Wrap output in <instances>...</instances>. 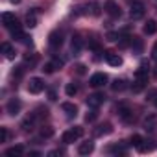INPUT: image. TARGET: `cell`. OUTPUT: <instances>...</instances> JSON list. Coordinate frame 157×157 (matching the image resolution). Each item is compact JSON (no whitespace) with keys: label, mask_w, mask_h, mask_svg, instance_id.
<instances>
[{"label":"cell","mask_w":157,"mask_h":157,"mask_svg":"<svg viewBox=\"0 0 157 157\" xmlns=\"http://www.w3.org/2000/svg\"><path fill=\"white\" fill-rule=\"evenodd\" d=\"M76 72L83 76V74L87 72V67H85V65H82V63H80V65H76Z\"/></svg>","instance_id":"e575fe53"},{"label":"cell","mask_w":157,"mask_h":157,"mask_svg":"<svg viewBox=\"0 0 157 157\" xmlns=\"http://www.w3.org/2000/svg\"><path fill=\"white\" fill-rule=\"evenodd\" d=\"M61 109L67 113V117H68V118H72V117H76V115H78V107H76L74 104H70V102H65V104L61 105Z\"/></svg>","instance_id":"2e32d148"},{"label":"cell","mask_w":157,"mask_h":157,"mask_svg":"<svg viewBox=\"0 0 157 157\" xmlns=\"http://www.w3.org/2000/svg\"><path fill=\"white\" fill-rule=\"evenodd\" d=\"M118 37H120V35H117V33H109V35H107V39H109V41H117Z\"/></svg>","instance_id":"8d00e7d4"},{"label":"cell","mask_w":157,"mask_h":157,"mask_svg":"<svg viewBox=\"0 0 157 157\" xmlns=\"http://www.w3.org/2000/svg\"><path fill=\"white\" fill-rule=\"evenodd\" d=\"M56 68H57V67H56V63H54V61H52V63H46V65H44V68H43V70H44V72H46V74H52V72H54V70H56Z\"/></svg>","instance_id":"4dcf8cb0"},{"label":"cell","mask_w":157,"mask_h":157,"mask_svg":"<svg viewBox=\"0 0 157 157\" xmlns=\"http://www.w3.org/2000/svg\"><path fill=\"white\" fill-rule=\"evenodd\" d=\"M35 122H37V115L32 113L30 117H26V118L22 120V126H21V128H22L24 131H32V129L35 128Z\"/></svg>","instance_id":"8fae6325"},{"label":"cell","mask_w":157,"mask_h":157,"mask_svg":"<svg viewBox=\"0 0 157 157\" xmlns=\"http://www.w3.org/2000/svg\"><path fill=\"white\" fill-rule=\"evenodd\" d=\"M22 153H24V146H22V144L11 146V148L6 150V155H8V157H19V155H22Z\"/></svg>","instance_id":"e0dca14e"},{"label":"cell","mask_w":157,"mask_h":157,"mask_svg":"<svg viewBox=\"0 0 157 157\" xmlns=\"http://www.w3.org/2000/svg\"><path fill=\"white\" fill-rule=\"evenodd\" d=\"M111 124H102V126H98L96 129H94V135L96 137H102V135H107V133H111Z\"/></svg>","instance_id":"d6986e66"},{"label":"cell","mask_w":157,"mask_h":157,"mask_svg":"<svg viewBox=\"0 0 157 157\" xmlns=\"http://www.w3.org/2000/svg\"><path fill=\"white\" fill-rule=\"evenodd\" d=\"M146 13V6L142 2H133L131 4V10H129V17L131 21H140Z\"/></svg>","instance_id":"3957f363"},{"label":"cell","mask_w":157,"mask_h":157,"mask_svg":"<svg viewBox=\"0 0 157 157\" xmlns=\"http://www.w3.org/2000/svg\"><path fill=\"white\" fill-rule=\"evenodd\" d=\"M26 26L28 28H35L37 26V15H35V11H32V13L26 15Z\"/></svg>","instance_id":"7402d4cb"},{"label":"cell","mask_w":157,"mask_h":157,"mask_svg":"<svg viewBox=\"0 0 157 157\" xmlns=\"http://www.w3.org/2000/svg\"><path fill=\"white\" fill-rule=\"evenodd\" d=\"M151 57H153V59L157 61V43L153 44V50H151Z\"/></svg>","instance_id":"d590c367"},{"label":"cell","mask_w":157,"mask_h":157,"mask_svg":"<svg viewBox=\"0 0 157 157\" xmlns=\"http://www.w3.org/2000/svg\"><path fill=\"white\" fill-rule=\"evenodd\" d=\"M82 137H83V128L82 126H74L72 129L63 133V142L65 144H72V142H76L78 139H82Z\"/></svg>","instance_id":"7a4b0ae2"},{"label":"cell","mask_w":157,"mask_h":157,"mask_svg":"<svg viewBox=\"0 0 157 157\" xmlns=\"http://www.w3.org/2000/svg\"><path fill=\"white\" fill-rule=\"evenodd\" d=\"M35 115H37V118H46V117H48V109H46V107H39Z\"/></svg>","instance_id":"1f68e13d"},{"label":"cell","mask_w":157,"mask_h":157,"mask_svg":"<svg viewBox=\"0 0 157 157\" xmlns=\"http://www.w3.org/2000/svg\"><path fill=\"white\" fill-rule=\"evenodd\" d=\"M61 153H63V151H59V150H54V151H50L48 155H50V157H54V155H61Z\"/></svg>","instance_id":"f35d334b"},{"label":"cell","mask_w":157,"mask_h":157,"mask_svg":"<svg viewBox=\"0 0 157 157\" xmlns=\"http://www.w3.org/2000/svg\"><path fill=\"white\" fill-rule=\"evenodd\" d=\"M22 74H24V67H17V70H13V78H15V80H21Z\"/></svg>","instance_id":"d6a6232c"},{"label":"cell","mask_w":157,"mask_h":157,"mask_svg":"<svg viewBox=\"0 0 157 157\" xmlns=\"http://www.w3.org/2000/svg\"><path fill=\"white\" fill-rule=\"evenodd\" d=\"M52 135H54V129H52L50 126H44V128L41 129V137H43V139H50Z\"/></svg>","instance_id":"83f0119b"},{"label":"cell","mask_w":157,"mask_h":157,"mask_svg":"<svg viewBox=\"0 0 157 157\" xmlns=\"http://www.w3.org/2000/svg\"><path fill=\"white\" fill-rule=\"evenodd\" d=\"M8 137H10L8 128H0V142H8Z\"/></svg>","instance_id":"f1b7e54d"},{"label":"cell","mask_w":157,"mask_h":157,"mask_svg":"<svg viewBox=\"0 0 157 157\" xmlns=\"http://www.w3.org/2000/svg\"><path fill=\"white\" fill-rule=\"evenodd\" d=\"M43 89H44V82L41 78H32L30 83H28V91L32 94H39V93H43Z\"/></svg>","instance_id":"5b68a950"},{"label":"cell","mask_w":157,"mask_h":157,"mask_svg":"<svg viewBox=\"0 0 157 157\" xmlns=\"http://www.w3.org/2000/svg\"><path fill=\"white\" fill-rule=\"evenodd\" d=\"M151 148H153V144H151L150 140H142V144H140V146H139L137 150H139L140 153H146V151H150Z\"/></svg>","instance_id":"4316f807"},{"label":"cell","mask_w":157,"mask_h":157,"mask_svg":"<svg viewBox=\"0 0 157 157\" xmlns=\"http://www.w3.org/2000/svg\"><path fill=\"white\" fill-rule=\"evenodd\" d=\"M65 93H67V96H74L76 93H78V85L72 82V83H67V87H65Z\"/></svg>","instance_id":"cb8c5ba5"},{"label":"cell","mask_w":157,"mask_h":157,"mask_svg":"<svg viewBox=\"0 0 157 157\" xmlns=\"http://www.w3.org/2000/svg\"><path fill=\"white\" fill-rule=\"evenodd\" d=\"M39 61V56L37 54H26L24 56V63H28V65H35Z\"/></svg>","instance_id":"484cf974"},{"label":"cell","mask_w":157,"mask_h":157,"mask_svg":"<svg viewBox=\"0 0 157 157\" xmlns=\"http://www.w3.org/2000/svg\"><path fill=\"white\" fill-rule=\"evenodd\" d=\"M104 10H105V11H107V15H111L113 19H118V17H120V13H122V11H120V8H118V4L115 2V0H107V2L104 4Z\"/></svg>","instance_id":"8992f818"},{"label":"cell","mask_w":157,"mask_h":157,"mask_svg":"<svg viewBox=\"0 0 157 157\" xmlns=\"http://www.w3.org/2000/svg\"><path fill=\"white\" fill-rule=\"evenodd\" d=\"M96 117H98V113H96V111H94V107H93V111H89V113L85 115V120H87V122H93Z\"/></svg>","instance_id":"836d02e7"},{"label":"cell","mask_w":157,"mask_h":157,"mask_svg":"<svg viewBox=\"0 0 157 157\" xmlns=\"http://www.w3.org/2000/svg\"><path fill=\"white\" fill-rule=\"evenodd\" d=\"M19 111H21V102L17 100V98H11L10 102H8V113L10 115H19Z\"/></svg>","instance_id":"5bb4252c"},{"label":"cell","mask_w":157,"mask_h":157,"mask_svg":"<svg viewBox=\"0 0 157 157\" xmlns=\"http://www.w3.org/2000/svg\"><path fill=\"white\" fill-rule=\"evenodd\" d=\"M39 155H41L39 151H30V157H39Z\"/></svg>","instance_id":"ab89813d"},{"label":"cell","mask_w":157,"mask_h":157,"mask_svg":"<svg viewBox=\"0 0 157 157\" xmlns=\"http://www.w3.org/2000/svg\"><path fill=\"white\" fill-rule=\"evenodd\" d=\"M70 48H72V52H74V54H78V52L83 48V39H82L80 35H74V37H72V41H70Z\"/></svg>","instance_id":"9a60e30c"},{"label":"cell","mask_w":157,"mask_h":157,"mask_svg":"<svg viewBox=\"0 0 157 157\" xmlns=\"http://www.w3.org/2000/svg\"><path fill=\"white\" fill-rule=\"evenodd\" d=\"M104 100H105V96L102 94V93H94V94H91L89 98H87V105L89 107H100L102 104H104Z\"/></svg>","instance_id":"ba28073f"},{"label":"cell","mask_w":157,"mask_h":157,"mask_svg":"<svg viewBox=\"0 0 157 157\" xmlns=\"http://www.w3.org/2000/svg\"><path fill=\"white\" fill-rule=\"evenodd\" d=\"M128 85H126V80H115L113 82V85H111V89L115 91V93H120V91H124Z\"/></svg>","instance_id":"603a6c76"},{"label":"cell","mask_w":157,"mask_h":157,"mask_svg":"<svg viewBox=\"0 0 157 157\" xmlns=\"http://www.w3.org/2000/svg\"><path fill=\"white\" fill-rule=\"evenodd\" d=\"M48 98L54 102V100H56V91H50V93H48Z\"/></svg>","instance_id":"74e56055"},{"label":"cell","mask_w":157,"mask_h":157,"mask_svg":"<svg viewBox=\"0 0 157 157\" xmlns=\"http://www.w3.org/2000/svg\"><path fill=\"white\" fill-rule=\"evenodd\" d=\"M104 56H105V61H107L111 67H120V65H122V57H120L118 54L107 50V52H104Z\"/></svg>","instance_id":"9c48e42d"},{"label":"cell","mask_w":157,"mask_h":157,"mask_svg":"<svg viewBox=\"0 0 157 157\" xmlns=\"http://www.w3.org/2000/svg\"><path fill=\"white\" fill-rule=\"evenodd\" d=\"M48 43H50V46L56 50V48H59V46L63 44V35H61L59 32H52V33H50V39H48Z\"/></svg>","instance_id":"7c38bea8"},{"label":"cell","mask_w":157,"mask_h":157,"mask_svg":"<svg viewBox=\"0 0 157 157\" xmlns=\"http://www.w3.org/2000/svg\"><path fill=\"white\" fill-rule=\"evenodd\" d=\"M155 122H157V117H155V115H150V117L144 120V129H146V131H153V129H155Z\"/></svg>","instance_id":"ac0fdd59"},{"label":"cell","mask_w":157,"mask_h":157,"mask_svg":"<svg viewBox=\"0 0 157 157\" xmlns=\"http://www.w3.org/2000/svg\"><path fill=\"white\" fill-rule=\"evenodd\" d=\"M142 140H144V139H142L140 135H133V137H131V144H133L135 148H139V146L142 144Z\"/></svg>","instance_id":"f546056e"},{"label":"cell","mask_w":157,"mask_h":157,"mask_svg":"<svg viewBox=\"0 0 157 157\" xmlns=\"http://www.w3.org/2000/svg\"><path fill=\"white\" fill-rule=\"evenodd\" d=\"M131 43H133V37H128V35H126V37H118V46H120V48H126V46H129Z\"/></svg>","instance_id":"d4e9b609"},{"label":"cell","mask_w":157,"mask_h":157,"mask_svg":"<svg viewBox=\"0 0 157 157\" xmlns=\"http://www.w3.org/2000/svg\"><path fill=\"white\" fill-rule=\"evenodd\" d=\"M157 32V22L155 21H148L146 24H144V33L146 35H153Z\"/></svg>","instance_id":"ffe728a7"},{"label":"cell","mask_w":157,"mask_h":157,"mask_svg":"<svg viewBox=\"0 0 157 157\" xmlns=\"http://www.w3.org/2000/svg\"><path fill=\"white\" fill-rule=\"evenodd\" d=\"M93 150H94V142H91V140L82 142L80 146H78V153L80 155H89V153H93Z\"/></svg>","instance_id":"4fadbf2b"},{"label":"cell","mask_w":157,"mask_h":157,"mask_svg":"<svg viewBox=\"0 0 157 157\" xmlns=\"http://www.w3.org/2000/svg\"><path fill=\"white\" fill-rule=\"evenodd\" d=\"M118 117H120L126 124H131V122H133V118H135V117H133V113H131V109H129V107H126V105H120V107H118Z\"/></svg>","instance_id":"30bf717a"},{"label":"cell","mask_w":157,"mask_h":157,"mask_svg":"<svg viewBox=\"0 0 157 157\" xmlns=\"http://www.w3.org/2000/svg\"><path fill=\"white\" fill-rule=\"evenodd\" d=\"M135 85H133V93H140L144 87H146V83H148V68H146V63H142L140 65V68H137L135 70Z\"/></svg>","instance_id":"6da1fadb"},{"label":"cell","mask_w":157,"mask_h":157,"mask_svg":"<svg viewBox=\"0 0 157 157\" xmlns=\"http://www.w3.org/2000/svg\"><path fill=\"white\" fill-rule=\"evenodd\" d=\"M155 105H157V100H155Z\"/></svg>","instance_id":"60d3db41"},{"label":"cell","mask_w":157,"mask_h":157,"mask_svg":"<svg viewBox=\"0 0 157 157\" xmlns=\"http://www.w3.org/2000/svg\"><path fill=\"white\" fill-rule=\"evenodd\" d=\"M105 83H107V76L104 72H96L94 76H91V82H89V85L93 87H104Z\"/></svg>","instance_id":"52a82bcc"},{"label":"cell","mask_w":157,"mask_h":157,"mask_svg":"<svg viewBox=\"0 0 157 157\" xmlns=\"http://www.w3.org/2000/svg\"><path fill=\"white\" fill-rule=\"evenodd\" d=\"M2 22H4V26H6L10 32H13V30L21 28V24L17 22V19H15V15H13V13H2Z\"/></svg>","instance_id":"277c9868"},{"label":"cell","mask_w":157,"mask_h":157,"mask_svg":"<svg viewBox=\"0 0 157 157\" xmlns=\"http://www.w3.org/2000/svg\"><path fill=\"white\" fill-rule=\"evenodd\" d=\"M2 52H4V56H6L8 59H13V57H15V50H13V46H11L10 43H4V44H2Z\"/></svg>","instance_id":"44dd1931"}]
</instances>
